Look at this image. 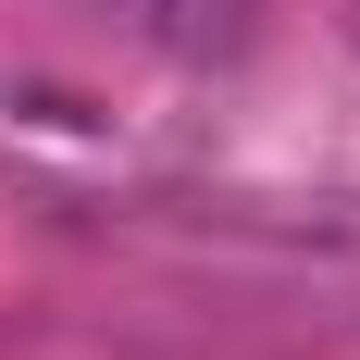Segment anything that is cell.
<instances>
[{
	"label": "cell",
	"mask_w": 360,
	"mask_h": 360,
	"mask_svg": "<svg viewBox=\"0 0 360 360\" xmlns=\"http://www.w3.org/2000/svg\"><path fill=\"white\" fill-rule=\"evenodd\" d=\"M249 13L261 0H137L124 25H137L149 50H174V63H212V50H249Z\"/></svg>",
	"instance_id": "obj_1"
}]
</instances>
